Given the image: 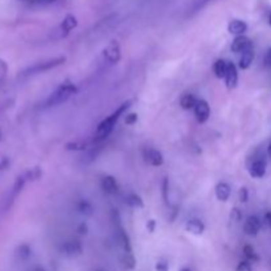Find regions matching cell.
I'll list each match as a JSON object with an SVG mask.
<instances>
[{
	"label": "cell",
	"mask_w": 271,
	"mask_h": 271,
	"mask_svg": "<svg viewBox=\"0 0 271 271\" xmlns=\"http://www.w3.org/2000/svg\"><path fill=\"white\" fill-rule=\"evenodd\" d=\"M131 103H132V101H126V102H123L111 115H108L107 118H105L99 123L98 127H97L96 138H94V142H96V143L105 141L106 138L111 134L112 130H114V126L117 125V122H118L122 115L125 114L128 108H130Z\"/></svg>",
	"instance_id": "cell-1"
},
{
	"label": "cell",
	"mask_w": 271,
	"mask_h": 271,
	"mask_svg": "<svg viewBox=\"0 0 271 271\" xmlns=\"http://www.w3.org/2000/svg\"><path fill=\"white\" fill-rule=\"evenodd\" d=\"M77 93V87L72 82H64L54 93H52L48 101L45 102V107H52V106H58L61 103H65L67 99L74 96Z\"/></svg>",
	"instance_id": "cell-2"
},
{
	"label": "cell",
	"mask_w": 271,
	"mask_h": 271,
	"mask_svg": "<svg viewBox=\"0 0 271 271\" xmlns=\"http://www.w3.org/2000/svg\"><path fill=\"white\" fill-rule=\"evenodd\" d=\"M65 61H66V58L65 57H57V58H53V60L44 61V62H38V64L28 67V69L26 71V73L27 74L42 73V72L51 71V69H53V67H56V66H60V65L64 64Z\"/></svg>",
	"instance_id": "cell-3"
},
{
	"label": "cell",
	"mask_w": 271,
	"mask_h": 271,
	"mask_svg": "<svg viewBox=\"0 0 271 271\" xmlns=\"http://www.w3.org/2000/svg\"><path fill=\"white\" fill-rule=\"evenodd\" d=\"M103 57L110 62V64H117L121 60V47L117 40L110 41V44L103 49Z\"/></svg>",
	"instance_id": "cell-4"
},
{
	"label": "cell",
	"mask_w": 271,
	"mask_h": 271,
	"mask_svg": "<svg viewBox=\"0 0 271 271\" xmlns=\"http://www.w3.org/2000/svg\"><path fill=\"white\" fill-rule=\"evenodd\" d=\"M195 115L198 123H205L211 117V107L205 99H198L195 106Z\"/></svg>",
	"instance_id": "cell-5"
},
{
	"label": "cell",
	"mask_w": 271,
	"mask_h": 271,
	"mask_svg": "<svg viewBox=\"0 0 271 271\" xmlns=\"http://www.w3.org/2000/svg\"><path fill=\"white\" fill-rule=\"evenodd\" d=\"M143 157L144 162L153 167H160L164 163V157L160 151L155 150V148H144L143 150Z\"/></svg>",
	"instance_id": "cell-6"
},
{
	"label": "cell",
	"mask_w": 271,
	"mask_h": 271,
	"mask_svg": "<svg viewBox=\"0 0 271 271\" xmlns=\"http://www.w3.org/2000/svg\"><path fill=\"white\" fill-rule=\"evenodd\" d=\"M114 234L117 242H118V245L121 246L122 249L125 250V253H131L130 237H128V234L126 233L122 225H119V227H114Z\"/></svg>",
	"instance_id": "cell-7"
},
{
	"label": "cell",
	"mask_w": 271,
	"mask_h": 271,
	"mask_svg": "<svg viewBox=\"0 0 271 271\" xmlns=\"http://www.w3.org/2000/svg\"><path fill=\"white\" fill-rule=\"evenodd\" d=\"M261 220H259L257 216H249L246 218L245 223H243V232H245L247 236L250 237H255L259 233L261 230Z\"/></svg>",
	"instance_id": "cell-8"
},
{
	"label": "cell",
	"mask_w": 271,
	"mask_h": 271,
	"mask_svg": "<svg viewBox=\"0 0 271 271\" xmlns=\"http://www.w3.org/2000/svg\"><path fill=\"white\" fill-rule=\"evenodd\" d=\"M250 48H253V42L252 40H250L249 37H246V36H238V37L234 38L233 42H232V47H230L232 52L241 54Z\"/></svg>",
	"instance_id": "cell-9"
},
{
	"label": "cell",
	"mask_w": 271,
	"mask_h": 271,
	"mask_svg": "<svg viewBox=\"0 0 271 271\" xmlns=\"http://www.w3.org/2000/svg\"><path fill=\"white\" fill-rule=\"evenodd\" d=\"M61 253L67 257H74V255H80L82 253V243L78 239H72L67 241L64 245L61 246Z\"/></svg>",
	"instance_id": "cell-10"
},
{
	"label": "cell",
	"mask_w": 271,
	"mask_h": 271,
	"mask_svg": "<svg viewBox=\"0 0 271 271\" xmlns=\"http://www.w3.org/2000/svg\"><path fill=\"white\" fill-rule=\"evenodd\" d=\"M266 160L263 159H257L252 163V166L249 168V173L250 176L255 177V179H261L263 176L266 175Z\"/></svg>",
	"instance_id": "cell-11"
},
{
	"label": "cell",
	"mask_w": 271,
	"mask_h": 271,
	"mask_svg": "<svg viewBox=\"0 0 271 271\" xmlns=\"http://www.w3.org/2000/svg\"><path fill=\"white\" fill-rule=\"evenodd\" d=\"M225 82H227L228 89H234V87H237V83H238V72H237V66L233 62H228Z\"/></svg>",
	"instance_id": "cell-12"
},
{
	"label": "cell",
	"mask_w": 271,
	"mask_h": 271,
	"mask_svg": "<svg viewBox=\"0 0 271 271\" xmlns=\"http://www.w3.org/2000/svg\"><path fill=\"white\" fill-rule=\"evenodd\" d=\"M77 26H78V20H77V17L74 16V15H72V13H69V15H66L65 16V19L62 20V22H61V35L66 36L69 35V33L73 31L74 28H77Z\"/></svg>",
	"instance_id": "cell-13"
},
{
	"label": "cell",
	"mask_w": 271,
	"mask_h": 271,
	"mask_svg": "<svg viewBox=\"0 0 271 271\" xmlns=\"http://www.w3.org/2000/svg\"><path fill=\"white\" fill-rule=\"evenodd\" d=\"M246 31H247V24L243 20H232L228 26V32L230 35H234L236 37L243 36Z\"/></svg>",
	"instance_id": "cell-14"
},
{
	"label": "cell",
	"mask_w": 271,
	"mask_h": 271,
	"mask_svg": "<svg viewBox=\"0 0 271 271\" xmlns=\"http://www.w3.org/2000/svg\"><path fill=\"white\" fill-rule=\"evenodd\" d=\"M101 187H102L103 192L108 193V195H115L118 192V184L117 180L112 176H103L101 180Z\"/></svg>",
	"instance_id": "cell-15"
},
{
	"label": "cell",
	"mask_w": 271,
	"mask_h": 271,
	"mask_svg": "<svg viewBox=\"0 0 271 271\" xmlns=\"http://www.w3.org/2000/svg\"><path fill=\"white\" fill-rule=\"evenodd\" d=\"M185 229H187V232H189V233L200 236V234L204 233L205 225L202 221L197 220V218H192V220H189L188 222L185 223Z\"/></svg>",
	"instance_id": "cell-16"
},
{
	"label": "cell",
	"mask_w": 271,
	"mask_h": 271,
	"mask_svg": "<svg viewBox=\"0 0 271 271\" xmlns=\"http://www.w3.org/2000/svg\"><path fill=\"white\" fill-rule=\"evenodd\" d=\"M230 193H232V189H230L229 184L227 183H218L216 187V197L220 201H228L230 197Z\"/></svg>",
	"instance_id": "cell-17"
},
{
	"label": "cell",
	"mask_w": 271,
	"mask_h": 271,
	"mask_svg": "<svg viewBox=\"0 0 271 271\" xmlns=\"http://www.w3.org/2000/svg\"><path fill=\"white\" fill-rule=\"evenodd\" d=\"M253 60H254V48H250L241 54V58H239V64H238L239 67H241L242 71L249 69L250 65L253 64Z\"/></svg>",
	"instance_id": "cell-18"
},
{
	"label": "cell",
	"mask_w": 271,
	"mask_h": 271,
	"mask_svg": "<svg viewBox=\"0 0 271 271\" xmlns=\"http://www.w3.org/2000/svg\"><path fill=\"white\" fill-rule=\"evenodd\" d=\"M228 71V62L225 60H217L213 65V73L217 78H225Z\"/></svg>",
	"instance_id": "cell-19"
},
{
	"label": "cell",
	"mask_w": 271,
	"mask_h": 271,
	"mask_svg": "<svg viewBox=\"0 0 271 271\" xmlns=\"http://www.w3.org/2000/svg\"><path fill=\"white\" fill-rule=\"evenodd\" d=\"M197 101L198 99H196L193 94H184L180 99V106L184 110H191V108H195Z\"/></svg>",
	"instance_id": "cell-20"
},
{
	"label": "cell",
	"mask_w": 271,
	"mask_h": 271,
	"mask_svg": "<svg viewBox=\"0 0 271 271\" xmlns=\"http://www.w3.org/2000/svg\"><path fill=\"white\" fill-rule=\"evenodd\" d=\"M77 211L80 212L81 214H85V216H92L93 212H94V208L87 200H81L78 205H77Z\"/></svg>",
	"instance_id": "cell-21"
},
{
	"label": "cell",
	"mask_w": 271,
	"mask_h": 271,
	"mask_svg": "<svg viewBox=\"0 0 271 271\" xmlns=\"http://www.w3.org/2000/svg\"><path fill=\"white\" fill-rule=\"evenodd\" d=\"M126 202H127V204L132 208H143L144 207V202H143V200H142L141 196L135 195V193L128 195L127 198H126Z\"/></svg>",
	"instance_id": "cell-22"
},
{
	"label": "cell",
	"mask_w": 271,
	"mask_h": 271,
	"mask_svg": "<svg viewBox=\"0 0 271 271\" xmlns=\"http://www.w3.org/2000/svg\"><path fill=\"white\" fill-rule=\"evenodd\" d=\"M243 254H245V257L249 259V261H258L259 259V257L257 255V253H255L254 247L250 245L243 246Z\"/></svg>",
	"instance_id": "cell-23"
},
{
	"label": "cell",
	"mask_w": 271,
	"mask_h": 271,
	"mask_svg": "<svg viewBox=\"0 0 271 271\" xmlns=\"http://www.w3.org/2000/svg\"><path fill=\"white\" fill-rule=\"evenodd\" d=\"M122 263L126 268H134L135 267V258L131 253H125L123 258H122Z\"/></svg>",
	"instance_id": "cell-24"
},
{
	"label": "cell",
	"mask_w": 271,
	"mask_h": 271,
	"mask_svg": "<svg viewBox=\"0 0 271 271\" xmlns=\"http://www.w3.org/2000/svg\"><path fill=\"white\" fill-rule=\"evenodd\" d=\"M162 193H163V200L166 204H168V193H169V180L168 177H164L162 183Z\"/></svg>",
	"instance_id": "cell-25"
},
{
	"label": "cell",
	"mask_w": 271,
	"mask_h": 271,
	"mask_svg": "<svg viewBox=\"0 0 271 271\" xmlns=\"http://www.w3.org/2000/svg\"><path fill=\"white\" fill-rule=\"evenodd\" d=\"M65 148L69 151H83L86 148L85 143H77V142H72V143H66Z\"/></svg>",
	"instance_id": "cell-26"
},
{
	"label": "cell",
	"mask_w": 271,
	"mask_h": 271,
	"mask_svg": "<svg viewBox=\"0 0 271 271\" xmlns=\"http://www.w3.org/2000/svg\"><path fill=\"white\" fill-rule=\"evenodd\" d=\"M138 122V114L137 112H130V114H126V118H125V123L128 126H132L135 125Z\"/></svg>",
	"instance_id": "cell-27"
},
{
	"label": "cell",
	"mask_w": 271,
	"mask_h": 271,
	"mask_svg": "<svg viewBox=\"0 0 271 271\" xmlns=\"http://www.w3.org/2000/svg\"><path fill=\"white\" fill-rule=\"evenodd\" d=\"M238 196H239V200H241V202H246V201L249 200V191H247V188L242 187V188L239 189Z\"/></svg>",
	"instance_id": "cell-28"
},
{
	"label": "cell",
	"mask_w": 271,
	"mask_h": 271,
	"mask_svg": "<svg viewBox=\"0 0 271 271\" xmlns=\"http://www.w3.org/2000/svg\"><path fill=\"white\" fill-rule=\"evenodd\" d=\"M237 271H253L252 265L247 261L239 262V265L237 266Z\"/></svg>",
	"instance_id": "cell-29"
},
{
	"label": "cell",
	"mask_w": 271,
	"mask_h": 271,
	"mask_svg": "<svg viewBox=\"0 0 271 271\" xmlns=\"http://www.w3.org/2000/svg\"><path fill=\"white\" fill-rule=\"evenodd\" d=\"M230 217H232V220H234V221H241V218H242V214H241L239 209L234 208L233 211H232V213H230Z\"/></svg>",
	"instance_id": "cell-30"
},
{
	"label": "cell",
	"mask_w": 271,
	"mask_h": 271,
	"mask_svg": "<svg viewBox=\"0 0 271 271\" xmlns=\"http://www.w3.org/2000/svg\"><path fill=\"white\" fill-rule=\"evenodd\" d=\"M155 228H156V221L155 220L147 221V229H148L150 233H153V232H155Z\"/></svg>",
	"instance_id": "cell-31"
},
{
	"label": "cell",
	"mask_w": 271,
	"mask_h": 271,
	"mask_svg": "<svg viewBox=\"0 0 271 271\" xmlns=\"http://www.w3.org/2000/svg\"><path fill=\"white\" fill-rule=\"evenodd\" d=\"M77 232H78L80 234H86L87 233L86 222H81L80 225H78V228H77Z\"/></svg>",
	"instance_id": "cell-32"
},
{
	"label": "cell",
	"mask_w": 271,
	"mask_h": 271,
	"mask_svg": "<svg viewBox=\"0 0 271 271\" xmlns=\"http://www.w3.org/2000/svg\"><path fill=\"white\" fill-rule=\"evenodd\" d=\"M156 270L157 271H168V265L166 262H159L156 265Z\"/></svg>",
	"instance_id": "cell-33"
},
{
	"label": "cell",
	"mask_w": 271,
	"mask_h": 271,
	"mask_svg": "<svg viewBox=\"0 0 271 271\" xmlns=\"http://www.w3.org/2000/svg\"><path fill=\"white\" fill-rule=\"evenodd\" d=\"M265 222H266V225H267V227L271 229V211L266 212L265 213Z\"/></svg>",
	"instance_id": "cell-34"
},
{
	"label": "cell",
	"mask_w": 271,
	"mask_h": 271,
	"mask_svg": "<svg viewBox=\"0 0 271 271\" xmlns=\"http://www.w3.org/2000/svg\"><path fill=\"white\" fill-rule=\"evenodd\" d=\"M265 61H266V64L270 65V66H271V48L267 51V54H266Z\"/></svg>",
	"instance_id": "cell-35"
},
{
	"label": "cell",
	"mask_w": 271,
	"mask_h": 271,
	"mask_svg": "<svg viewBox=\"0 0 271 271\" xmlns=\"http://www.w3.org/2000/svg\"><path fill=\"white\" fill-rule=\"evenodd\" d=\"M37 2H41V3H52L54 0H37Z\"/></svg>",
	"instance_id": "cell-36"
},
{
	"label": "cell",
	"mask_w": 271,
	"mask_h": 271,
	"mask_svg": "<svg viewBox=\"0 0 271 271\" xmlns=\"http://www.w3.org/2000/svg\"><path fill=\"white\" fill-rule=\"evenodd\" d=\"M267 153H268V156L271 157V143L268 144V147H267Z\"/></svg>",
	"instance_id": "cell-37"
},
{
	"label": "cell",
	"mask_w": 271,
	"mask_h": 271,
	"mask_svg": "<svg viewBox=\"0 0 271 271\" xmlns=\"http://www.w3.org/2000/svg\"><path fill=\"white\" fill-rule=\"evenodd\" d=\"M268 24H270V26H271V13H270V15H268Z\"/></svg>",
	"instance_id": "cell-38"
},
{
	"label": "cell",
	"mask_w": 271,
	"mask_h": 271,
	"mask_svg": "<svg viewBox=\"0 0 271 271\" xmlns=\"http://www.w3.org/2000/svg\"><path fill=\"white\" fill-rule=\"evenodd\" d=\"M180 271H191V270H189V268H182V270H180Z\"/></svg>",
	"instance_id": "cell-39"
}]
</instances>
